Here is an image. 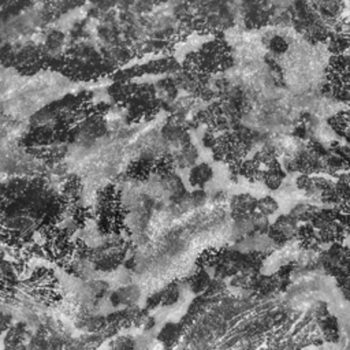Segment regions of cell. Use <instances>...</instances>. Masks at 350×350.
I'll use <instances>...</instances> for the list:
<instances>
[{"label":"cell","mask_w":350,"mask_h":350,"mask_svg":"<svg viewBox=\"0 0 350 350\" xmlns=\"http://www.w3.org/2000/svg\"><path fill=\"white\" fill-rule=\"evenodd\" d=\"M346 204H347V205H350V198L347 200V202H346Z\"/></svg>","instance_id":"16"},{"label":"cell","mask_w":350,"mask_h":350,"mask_svg":"<svg viewBox=\"0 0 350 350\" xmlns=\"http://www.w3.org/2000/svg\"><path fill=\"white\" fill-rule=\"evenodd\" d=\"M320 206L312 202H298L295 204L291 211L288 212L293 217L297 219L298 223H310L314 213L319 211Z\"/></svg>","instance_id":"7"},{"label":"cell","mask_w":350,"mask_h":350,"mask_svg":"<svg viewBox=\"0 0 350 350\" xmlns=\"http://www.w3.org/2000/svg\"><path fill=\"white\" fill-rule=\"evenodd\" d=\"M212 178V168L206 164H201L193 170L191 180L194 185L202 186L205 182H208Z\"/></svg>","instance_id":"11"},{"label":"cell","mask_w":350,"mask_h":350,"mask_svg":"<svg viewBox=\"0 0 350 350\" xmlns=\"http://www.w3.org/2000/svg\"><path fill=\"white\" fill-rule=\"evenodd\" d=\"M190 283V288L193 290V293H202L205 288L209 287L211 284V278L206 273V269L204 268H198V271L190 276L189 279Z\"/></svg>","instance_id":"9"},{"label":"cell","mask_w":350,"mask_h":350,"mask_svg":"<svg viewBox=\"0 0 350 350\" xmlns=\"http://www.w3.org/2000/svg\"><path fill=\"white\" fill-rule=\"evenodd\" d=\"M268 48L273 52V53H284L288 49V42L284 37L282 36H272L268 41Z\"/></svg>","instance_id":"12"},{"label":"cell","mask_w":350,"mask_h":350,"mask_svg":"<svg viewBox=\"0 0 350 350\" xmlns=\"http://www.w3.org/2000/svg\"><path fill=\"white\" fill-rule=\"evenodd\" d=\"M328 51L336 56V55H343V52L350 46V34L345 33H332L329 34L328 40Z\"/></svg>","instance_id":"8"},{"label":"cell","mask_w":350,"mask_h":350,"mask_svg":"<svg viewBox=\"0 0 350 350\" xmlns=\"http://www.w3.org/2000/svg\"><path fill=\"white\" fill-rule=\"evenodd\" d=\"M286 176H287V172L283 168L282 163L279 160H275L262 168L260 182H262L268 190L275 191L282 186Z\"/></svg>","instance_id":"4"},{"label":"cell","mask_w":350,"mask_h":350,"mask_svg":"<svg viewBox=\"0 0 350 350\" xmlns=\"http://www.w3.org/2000/svg\"><path fill=\"white\" fill-rule=\"evenodd\" d=\"M320 329H321V334L324 336V340L328 342V343H336L339 340V321L335 316H328L325 317L324 320L319 321L317 323Z\"/></svg>","instance_id":"6"},{"label":"cell","mask_w":350,"mask_h":350,"mask_svg":"<svg viewBox=\"0 0 350 350\" xmlns=\"http://www.w3.org/2000/svg\"><path fill=\"white\" fill-rule=\"evenodd\" d=\"M230 209L235 221L245 223L257 211V198L249 193L235 194L230 201Z\"/></svg>","instance_id":"3"},{"label":"cell","mask_w":350,"mask_h":350,"mask_svg":"<svg viewBox=\"0 0 350 350\" xmlns=\"http://www.w3.org/2000/svg\"><path fill=\"white\" fill-rule=\"evenodd\" d=\"M338 221L342 224V227L345 228L347 235H350V212L349 213H340Z\"/></svg>","instance_id":"15"},{"label":"cell","mask_w":350,"mask_h":350,"mask_svg":"<svg viewBox=\"0 0 350 350\" xmlns=\"http://www.w3.org/2000/svg\"><path fill=\"white\" fill-rule=\"evenodd\" d=\"M299 223L290 213L279 215L271 224L267 237L278 246H283L287 242L295 239Z\"/></svg>","instance_id":"2"},{"label":"cell","mask_w":350,"mask_h":350,"mask_svg":"<svg viewBox=\"0 0 350 350\" xmlns=\"http://www.w3.org/2000/svg\"><path fill=\"white\" fill-rule=\"evenodd\" d=\"M321 267L324 272L336 279L350 273V247L345 243H332L321 253Z\"/></svg>","instance_id":"1"},{"label":"cell","mask_w":350,"mask_h":350,"mask_svg":"<svg viewBox=\"0 0 350 350\" xmlns=\"http://www.w3.org/2000/svg\"><path fill=\"white\" fill-rule=\"evenodd\" d=\"M295 241H298V245L305 250H316L323 246L320 243L317 230L310 223H299Z\"/></svg>","instance_id":"5"},{"label":"cell","mask_w":350,"mask_h":350,"mask_svg":"<svg viewBox=\"0 0 350 350\" xmlns=\"http://www.w3.org/2000/svg\"><path fill=\"white\" fill-rule=\"evenodd\" d=\"M312 310H313V316H314V319L317 320V323L329 316L328 304L324 302V301H317V302H314L313 306H312Z\"/></svg>","instance_id":"13"},{"label":"cell","mask_w":350,"mask_h":350,"mask_svg":"<svg viewBox=\"0 0 350 350\" xmlns=\"http://www.w3.org/2000/svg\"><path fill=\"white\" fill-rule=\"evenodd\" d=\"M279 211V202L272 196L267 194L257 198V212L269 217Z\"/></svg>","instance_id":"10"},{"label":"cell","mask_w":350,"mask_h":350,"mask_svg":"<svg viewBox=\"0 0 350 350\" xmlns=\"http://www.w3.org/2000/svg\"><path fill=\"white\" fill-rule=\"evenodd\" d=\"M336 287L342 293L343 298L350 302V273L342 278H336Z\"/></svg>","instance_id":"14"}]
</instances>
